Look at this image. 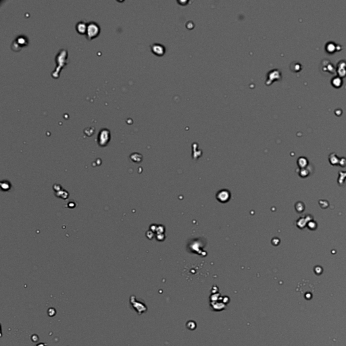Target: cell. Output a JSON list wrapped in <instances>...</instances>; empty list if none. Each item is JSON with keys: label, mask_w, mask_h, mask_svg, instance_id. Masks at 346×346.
Listing matches in <instances>:
<instances>
[{"label": "cell", "mask_w": 346, "mask_h": 346, "mask_svg": "<svg viewBox=\"0 0 346 346\" xmlns=\"http://www.w3.org/2000/svg\"><path fill=\"white\" fill-rule=\"evenodd\" d=\"M67 57H68V52H67V50L65 49H61L58 52V53H57L56 56V62L57 66L56 69L52 73L53 78H58L61 69L64 66L66 65Z\"/></svg>", "instance_id": "obj_1"}, {"label": "cell", "mask_w": 346, "mask_h": 346, "mask_svg": "<svg viewBox=\"0 0 346 346\" xmlns=\"http://www.w3.org/2000/svg\"><path fill=\"white\" fill-rule=\"evenodd\" d=\"M100 33L99 25L97 22L91 21L87 23L86 31V37L87 39L91 40L99 35Z\"/></svg>", "instance_id": "obj_2"}, {"label": "cell", "mask_w": 346, "mask_h": 346, "mask_svg": "<svg viewBox=\"0 0 346 346\" xmlns=\"http://www.w3.org/2000/svg\"><path fill=\"white\" fill-rule=\"evenodd\" d=\"M28 38L25 35H20L12 42L11 48L15 52H19L22 48L28 45Z\"/></svg>", "instance_id": "obj_3"}, {"label": "cell", "mask_w": 346, "mask_h": 346, "mask_svg": "<svg viewBox=\"0 0 346 346\" xmlns=\"http://www.w3.org/2000/svg\"><path fill=\"white\" fill-rule=\"evenodd\" d=\"M110 139V130L107 129H102L99 132L97 136V141L99 145L101 146H105L108 143Z\"/></svg>", "instance_id": "obj_4"}, {"label": "cell", "mask_w": 346, "mask_h": 346, "mask_svg": "<svg viewBox=\"0 0 346 346\" xmlns=\"http://www.w3.org/2000/svg\"><path fill=\"white\" fill-rule=\"evenodd\" d=\"M151 50L157 56H163L166 51L165 48L162 45L158 44V43H154L151 45Z\"/></svg>", "instance_id": "obj_5"}, {"label": "cell", "mask_w": 346, "mask_h": 346, "mask_svg": "<svg viewBox=\"0 0 346 346\" xmlns=\"http://www.w3.org/2000/svg\"><path fill=\"white\" fill-rule=\"evenodd\" d=\"M87 23L85 21H79L76 24L75 29L76 31L78 32L79 34H86L87 31Z\"/></svg>", "instance_id": "obj_6"}, {"label": "cell", "mask_w": 346, "mask_h": 346, "mask_svg": "<svg viewBox=\"0 0 346 346\" xmlns=\"http://www.w3.org/2000/svg\"><path fill=\"white\" fill-rule=\"evenodd\" d=\"M341 79L340 78H339V77H335L332 79V84L335 87H339L340 85H341Z\"/></svg>", "instance_id": "obj_7"}, {"label": "cell", "mask_w": 346, "mask_h": 346, "mask_svg": "<svg viewBox=\"0 0 346 346\" xmlns=\"http://www.w3.org/2000/svg\"><path fill=\"white\" fill-rule=\"evenodd\" d=\"M45 345H46V344H39L38 345H37L36 346H45Z\"/></svg>", "instance_id": "obj_8"}]
</instances>
